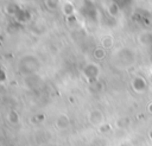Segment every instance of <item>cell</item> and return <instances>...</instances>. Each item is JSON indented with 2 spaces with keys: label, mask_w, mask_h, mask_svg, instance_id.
Listing matches in <instances>:
<instances>
[{
  "label": "cell",
  "mask_w": 152,
  "mask_h": 146,
  "mask_svg": "<svg viewBox=\"0 0 152 146\" xmlns=\"http://www.w3.org/2000/svg\"><path fill=\"white\" fill-rule=\"evenodd\" d=\"M116 58L119 63L124 66H128L134 62V52L129 49H120L116 51Z\"/></svg>",
  "instance_id": "6da1fadb"
},
{
  "label": "cell",
  "mask_w": 152,
  "mask_h": 146,
  "mask_svg": "<svg viewBox=\"0 0 152 146\" xmlns=\"http://www.w3.org/2000/svg\"><path fill=\"white\" fill-rule=\"evenodd\" d=\"M131 87L132 89L137 93V94H142L145 90H146V87H147V83H146V80L141 76H135L132 81H131Z\"/></svg>",
  "instance_id": "7a4b0ae2"
},
{
  "label": "cell",
  "mask_w": 152,
  "mask_h": 146,
  "mask_svg": "<svg viewBox=\"0 0 152 146\" xmlns=\"http://www.w3.org/2000/svg\"><path fill=\"white\" fill-rule=\"evenodd\" d=\"M99 72H100V69H99V66H97L96 64H94V63L87 64V65L84 66V69H83L84 76H86L87 78H90V80L96 78L97 75H99Z\"/></svg>",
  "instance_id": "3957f363"
},
{
  "label": "cell",
  "mask_w": 152,
  "mask_h": 146,
  "mask_svg": "<svg viewBox=\"0 0 152 146\" xmlns=\"http://www.w3.org/2000/svg\"><path fill=\"white\" fill-rule=\"evenodd\" d=\"M88 119L90 121V123L95 125V126H99L101 123H103V120H104V116H103V113L99 109H93L89 115H88Z\"/></svg>",
  "instance_id": "277c9868"
},
{
  "label": "cell",
  "mask_w": 152,
  "mask_h": 146,
  "mask_svg": "<svg viewBox=\"0 0 152 146\" xmlns=\"http://www.w3.org/2000/svg\"><path fill=\"white\" fill-rule=\"evenodd\" d=\"M138 42L142 46H150L152 44V32L145 31V32L140 33V36L138 37Z\"/></svg>",
  "instance_id": "5b68a950"
},
{
  "label": "cell",
  "mask_w": 152,
  "mask_h": 146,
  "mask_svg": "<svg viewBox=\"0 0 152 146\" xmlns=\"http://www.w3.org/2000/svg\"><path fill=\"white\" fill-rule=\"evenodd\" d=\"M56 126H57L58 128H61V129L66 128V127L69 126V118H68V115H65V114H59V115L57 116V119H56Z\"/></svg>",
  "instance_id": "8992f818"
},
{
  "label": "cell",
  "mask_w": 152,
  "mask_h": 146,
  "mask_svg": "<svg viewBox=\"0 0 152 146\" xmlns=\"http://www.w3.org/2000/svg\"><path fill=\"white\" fill-rule=\"evenodd\" d=\"M93 56H94L96 59H99V61L103 59V58H104V56H106L104 47H96V49L94 50V52H93Z\"/></svg>",
  "instance_id": "52a82bcc"
},
{
  "label": "cell",
  "mask_w": 152,
  "mask_h": 146,
  "mask_svg": "<svg viewBox=\"0 0 152 146\" xmlns=\"http://www.w3.org/2000/svg\"><path fill=\"white\" fill-rule=\"evenodd\" d=\"M101 43H102V47L107 49V47H110L113 45V39H112V37H104Z\"/></svg>",
  "instance_id": "ba28073f"
},
{
  "label": "cell",
  "mask_w": 152,
  "mask_h": 146,
  "mask_svg": "<svg viewBox=\"0 0 152 146\" xmlns=\"http://www.w3.org/2000/svg\"><path fill=\"white\" fill-rule=\"evenodd\" d=\"M8 120H11V122H17V121L19 120V118H18V115H17L15 112H10V114H8Z\"/></svg>",
  "instance_id": "9c48e42d"
},
{
  "label": "cell",
  "mask_w": 152,
  "mask_h": 146,
  "mask_svg": "<svg viewBox=\"0 0 152 146\" xmlns=\"http://www.w3.org/2000/svg\"><path fill=\"white\" fill-rule=\"evenodd\" d=\"M148 109H150V112L152 113V104H150V106H148Z\"/></svg>",
  "instance_id": "30bf717a"
}]
</instances>
